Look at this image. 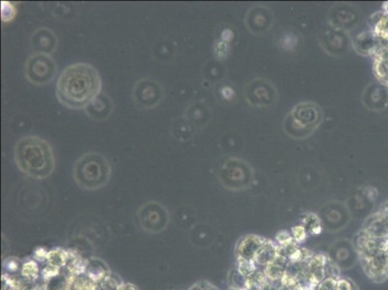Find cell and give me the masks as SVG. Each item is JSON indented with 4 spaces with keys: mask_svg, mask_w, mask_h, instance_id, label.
<instances>
[{
    "mask_svg": "<svg viewBox=\"0 0 388 290\" xmlns=\"http://www.w3.org/2000/svg\"><path fill=\"white\" fill-rule=\"evenodd\" d=\"M138 216L141 226L147 230H162L169 221L167 208L156 201H150L141 206Z\"/></svg>",
    "mask_w": 388,
    "mask_h": 290,
    "instance_id": "obj_7",
    "label": "cell"
},
{
    "mask_svg": "<svg viewBox=\"0 0 388 290\" xmlns=\"http://www.w3.org/2000/svg\"><path fill=\"white\" fill-rule=\"evenodd\" d=\"M338 290H358V287L351 279L340 277L338 279Z\"/></svg>",
    "mask_w": 388,
    "mask_h": 290,
    "instance_id": "obj_21",
    "label": "cell"
},
{
    "mask_svg": "<svg viewBox=\"0 0 388 290\" xmlns=\"http://www.w3.org/2000/svg\"><path fill=\"white\" fill-rule=\"evenodd\" d=\"M14 161L26 176L42 180L55 172V151L48 141L38 136H23L14 147Z\"/></svg>",
    "mask_w": 388,
    "mask_h": 290,
    "instance_id": "obj_2",
    "label": "cell"
},
{
    "mask_svg": "<svg viewBox=\"0 0 388 290\" xmlns=\"http://www.w3.org/2000/svg\"><path fill=\"white\" fill-rule=\"evenodd\" d=\"M364 272L373 281L382 282L388 278V253L387 248L360 255Z\"/></svg>",
    "mask_w": 388,
    "mask_h": 290,
    "instance_id": "obj_6",
    "label": "cell"
},
{
    "mask_svg": "<svg viewBox=\"0 0 388 290\" xmlns=\"http://www.w3.org/2000/svg\"><path fill=\"white\" fill-rule=\"evenodd\" d=\"M302 226L306 230L307 234H311V235H317L322 231V226L320 224L318 218L315 215H311L307 217L304 219V223H302Z\"/></svg>",
    "mask_w": 388,
    "mask_h": 290,
    "instance_id": "obj_15",
    "label": "cell"
},
{
    "mask_svg": "<svg viewBox=\"0 0 388 290\" xmlns=\"http://www.w3.org/2000/svg\"><path fill=\"white\" fill-rule=\"evenodd\" d=\"M131 97L136 109L150 111L163 103L165 98V89L158 80L145 77L138 80L133 85Z\"/></svg>",
    "mask_w": 388,
    "mask_h": 290,
    "instance_id": "obj_5",
    "label": "cell"
},
{
    "mask_svg": "<svg viewBox=\"0 0 388 290\" xmlns=\"http://www.w3.org/2000/svg\"><path fill=\"white\" fill-rule=\"evenodd\" d=\"M292 236L294 238L295 242L297 244H301L304 242L305 239L307 238L308 234H307L306 230L302 226H296V228L292 230Z\"/></svg>",
    "mask_w": 388,
    "mask_h": 290,
    "instance_id": "obj_20",
    "label": "cell"
},
{
    "mask_svg": "<svg viewBox=\"0 0 388 290\" xmlns=\"http://www.w3.org/2000/svg\"><path fill=\"white\" fill-rule=\"evenodd\" d=\"M275 243H277L278 246L285 247V246H289L296 242H295L291 233H288V231H281V233H278L277 237H275Z\"/></svg>",
    "mask_w": 388,
    "mask_h": 290,
    "instance_id": "obj_19",
    "label": "cell"
},
{
    "mask_svg": "<svg viewBox=\"0 0 388 290\" xmlns=\"http://www.w3.org/2000/svg\"><path fill=\"white\" fill-rule=\"evenodd\" d=\"M349 255H351L350 248L342 246V248H339L338 252L335 253V260H333V262L338 265L339 262H342V260L345 262L347 260L346 258H348Z\"/></svg>",
    "mask_w": 388,
    "mask_h": 290,
    "instance_id": "obj_22",
    "label": "cell"
},
{
    "mask_svg": "<svg viewBox=\"0 0 388 290\" xmlns=\"http://www.w3.org/2000/svg\"><path fill=\"white\" fill-rule=\"evenodd\" d=\"M288 263H289V260L286 257L277 255V257L270 264L264 268L263 270L266 277L272 282L281 281L285 272H286Z\"/></svg>",
    "mask_w": 388,
    "mask_h": 290,
    "instance_id": "obj_12",
    "label": "cell"
},
{
    "mask_svg": "<svg viewBox=\"0 0 388 290\" xmlns=\"http://www.w3.org/2000/svg\"><path fill=\"white\" fill-rule=\"evenodd\" d=\"M55 89L56 98L63 107L80 111L86 109L102 94V80L94 66L74 63L62 71Z\"/></svg>",
    "mask_w": 388,
    "mask_h": 290,
    "instance_id": "obj_1",
    "label": "cell"
},
{
    "mask_svg": "<svg viewBox=\"0 0 388 290\" xmlns=\"http://www.w3.org/2000/svg\"><path fill=\"white\" fill-rule=\"evenodd\" d=\"M236 268L246 278L250 277L253 273L258 270L255 262L245 260H237Z\"/></svg>",
    "mask_w": 388,
    "mask_h": 290,
    "instance_id": "obj_16",
    "label": "cell"
},
{
    "mask_svg": "<svg viewBox=\"0 0 388 290\" xmlns=\"http://www.w3.org/2000/svg\"><path fill=\"white\" fill-rule=\"evenodd\" d=\"M17 11L13 4L9 2H3L1 6V19L3 21H13L15 16H16Z\"/></svg>",
    "mask_w": 388,
    "mask_h": 290,
    "instance_id": "obj_18",
    "label": "cell"
},
{
    "mask_svg": "<svg viewBox=\"0 0 388 290\" xmlns=\"http://www.w3.org/2000/svg\"><path fill=\"white\" fill-rule=\"evenodd\" d=\"M229 286L233 290H246L248 289V278L241 275L236 267H234L229 273Z\"/></svg>",
    "mask_w": 388,
    "mask_h": 290,
    "instance_id": "obj_14",
    "label": "cell"
},
{
    "mask_svg": "<svg viewBox=\"0 0 388 290\" xmlns=\"http://www.w3.org/2000/svg\"><path fill=\"white\" fill-rule=\"evenodd\" d=\"M328 260V255L318 253L312 255L307 262V271L313 289L326 278V265Z\"/></svg>",
    "mask_w": 388,
    "mask_h": 290,
    "instance_id": "obj_11",
    "label": "cell"
},
{
    "mask_svg": "<svg viewBox=\"0 0 388 290\" xmlns=\"http://www.w3.org/2000/svg\"><path fill=\"white\" fill-rule=\"evenodd\" d=\"M30 47L34 53H46V55H51L57 50V36L50 28H38L31 36Z\"/></svg>",
    "mask_w": 388,
    "mask_h": 290,
    "instance_id": "obj_8",
    "label": "cell"
},
{
    "mask_svg": "<svg viewBox=\"0 0 388 290\" xmlns=\"http://www.w3.org/2000/svg\"><path fill=\"white\" fill-rule=\"evenodd\" d=\"M339 278L326 277L323 281L319 282L314 290H338Z\"/></svg>",
    "mask_w": 388,
    "mask_h": 290,
    "instance_id": "obj_17",
    "label": "cell"
},
{
    "mask_svg": "<svg viewBox=\"0 0 388 290\" xmlns=\"http://www.w3.org/2000/svg\"><path fill=\"white\" fill-rule=\"evenodd\" d=\"M85 114L94 121H104L113 111V102L109 95L102 93L84 109Z\"/></svg>",
    "mask_w": 388,
    "mask_h": 290,
    "instance_id": "obj_10",
    "label": "cell"
},
{
    "mask_svg": "<svg viewBox=\"0 0 388 290\" xmlns=\"http://www.w3.org/2000/svg\"><path fill=\"white\" fill-rule=\"evenodd\" d=\"M24 73L29 84L45 87L55 80L57 74V64L50 55L33 53L24 63Z\"/></svg>",
    "mask_w": 388,
    "mask_h": 290,
    "instance_id": "obj_4",
    "label": "cell"
},
{
    "mask_svg": "<svg viewBox=\"0 0 388 290\" xmlns=\"http://www.w3.org/2000/svg\"><path fill=\"white\" fill-rule=\"evenodd\" d=\"M112 165L102 153L90 151L80 156L73 165L75 184L84 191H97L111 180Z\"/></svg>",
    "mask_w": 388,
    "mask_h": 290,
    "instance_id": "obj_3",
    "label": "cell"
},
{
    "mask_svg": "<svg viewBox=\"0 0 388 290\" xmlns=\"http://www.w3.org/2000/svg\"><path fill=\"white\" fill-rule=\"evenodd\" d=\"M277 257V244L268 240V242L259 251L255 258V262L258 269H264L270 264Z\"/></svg>",
    "mask_w": 388,
    "mask_h": 290,
    "instance_id": "obj_13",
    "label": "cell"
},
{
    "mask_svg": "<svg viewBox=\"0 0 388 290\" xmlns=\"http://www.w3.org/2000/svg\"><path fill=\"white\" fill-rule=\"evenodd\" d=\"M268 242V239L257 235H246L240 239L236 247L237 260L255 262L256 255L263 246Z\"/></svg>",
    "mask_w": 388,
    "mask_h": 290,
    "instance_id": "obj_9",
    "label": "cell"
}]
</instances>
